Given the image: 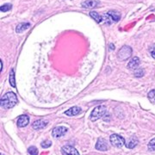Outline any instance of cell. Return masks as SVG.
I'll use <instances>...</instances> for the list:
<instances>
[{"mask_svg":"<svg viewBox=\"0 0 155 155\" xmlns=\"http://www.w3.org/2000/svg\"><path fill=\"white\" fill-rule=\"evenodd\" d=\"M17 97L12 91H9L4 95L1 98V107L4 109H11L17 104Z\"/></svg>","mask_w":155,"mask_h":155,"instance_id":"6da1fadb","label":"cell"},{"mask_svg":"<svg viewBox=\"0 0 155 155\" xmlns=\"http://www.w3.org/2000/svg\"><path fill=\"white\" fill-rule=\"evenodd\" d=\"M106 112V107L104 105H99L97 107H96L94 110H92L91 114V116H90V119L92 121V122H95L97 120L100 119L102 116H104Z\"/></svg>","mask_w":155,"mask_h":155,"instance_id":"7a4b0ae2","label":"cell"},{"mask_svg":"<svg viewBox=\"0 0 155 155\" xmlns=\"http://www.w3.org/2000/svg\"><path fill=\"white\" fill-rule=\"evenodd\" d=\"M133 49L129 47V46H123L121 49L119 50L118 53V59L120 61H125L127 60L131 54H132Z\"/></svg>","mask_w":155,"mask_h":155,"instance_id":"3957f363","label":"cell"},{"mask_svg":"<svg viewBox=\"0 0 155 155\" xmlns=\"http://www.w3.org/2000/svg\"><path fill=\"white\" fill-rule=\"evenodd\" d=\"M110 141L111 144L116 147H122V146L125 144V139L116 134H111L110 137Z\"/></svg>","mask_w":155,"mask_h":155,"instance_id":"277c9868","label":"cell"},{"mask_svg":"<svg viewBox=\"0 0 155 155\" xmlns=\"http://www.w3.org/2000/svg\"><path fill=\"white\" fill-rule=\"evenodd\" d=\"M61 153L63 155H79L78 150L69 145L64 146L61 147Z\"/></svg>","mask_w":155,"mask_h":155,"instance_id":"5b68a950","label":"cell"},{"mask_svg":"<svg viewBox=\"0 0 155 155\" xmlns=\"http://www.w3.org/2000/svg\"><path fill=\"white\" fill-rule=\"evenodd\" d=\"M67 132V128L65 127H57L53 129L52 135L54 138H61L62 136H64Z\"/></svg>","mask_w":155,"mask_h":155,"instance_id":"8992f818","label":"cell"},{"mask_svg":"<svg viewBox=\"0 0 155 155\" xmlns=\"http://www.w3.org/2000/svg\"><path fill=\"white\" fill-rule=\"evenodd\" d=\"M81 5H82V7L85 9H94L96 7L99 6L100 2L98 0H86L83 2Z\"/></svg>","mask_w":155,"mask_h":155,"instance_id":"52a82bcc","label":"cell"},{"mask_svg":"<svg viewBox=\"0 0 155 155\" xmlns=\"http://www.w3.org/2000/svg\"><path fill=\"white\" fill-rule=\"evenodd\" d=\"M48 124V120H43V119H40L37 121H35L32 123V127L35 130H40L44 128Z\"/></svg>","mask_w":155,"mask_h":155,"instance_id":"ba28073f","label":"cell"},{"mask_svg":"<svg viewBox=\"0 0 155 155\" xmlns=\"http://www.w3.org/2000/svg\"><path fill=\"white\" fill-rule=\"evenodd\" d=\"M109 147H108V144L106 142V140L104 139L99 138L97 144H96V149L99 150V151H106L108 150Z\"/></svg>","mask_w":155,"mask_h":155,"instance_id":"9c48e42d","label":"cell"},{"mask_svg":"<svg viewBox=\"0 0 155 155\" xmlns=\"http://www.w3.org/2000/svg\"><path fill=\"white\" fill-rule=\"evenodd\" d=\"M29 122V117L28 116H25V115H22L21 116L18 120H17V126L19 127H26Z\"/></svg>","mask_w":155,"mask_h":155,"instance_id":"30bf717a","label":"cell"},{"mask_svg":"<svg viewBox=\"0 0 155 155\" xmlns=\"http://www.w3.org/2000/svg\"><path fill=\"white\" fill-rule=\"evenodd\" d=\"M140 63V59H139L138 57H134V58H133L131 61L128 62L127 68L131 69V70H136V69H138Z\"/></svg>","mask_w":155,"mask_h":155,"instance_id":"8fae6325","label":"cell"},{"mask_svg":"<svg viewBox=\"0 0 155 155\" xmlns=\"http://www.w3.org/2000/svg\"><path fill=\"white\" fill-rule=\"evenodd\" d=\"M138 144V140L136 137H131L126 141V147L129 149H133Z\"/></svg>","mask_w":155,"mask_h":155,"instance_id":"7c38bea8","label":"cell"},{"mask_svg":"<svg viewBox=\"0 0 155 155\" xmlns=\"http://www.w3.org/2000/svg\"><path fill=\"white\" fill-rule=\"evenodd\" d=\"M80 112H81V109H80L79 107L75 106V107H72V108H71V109H69L68 110L66 111V112H65V114H66L67 116H77V115H78Z\"/></svg>","mask_w":155,"mask_h":155,"instance_id":"4fadbf2b","label":"cell"},{"mask_svg":"<svg viewBox=\"0 0 155 155\" xmlns=\"http://www.w3.org/2000/svg\"><path fill=\"white\" fill-rule=\"evenodd\" d=\"M30 27V23L28 22H21L19 23L16 28V32L17 33H22L23 31H25L26 29H28Z\"/></svg>","mask_w":155,"mask_h":155,"instance_id":"5bb4252c","label":"cell"},{"mask_svg":"<svg viewBox=\"0 0 155 155\" xmlns=\"http://www.w3.org/2000/svg\"><path fill=\"white\" fill-rule=\"evenodd\" d=\"M108 14L110 15L113 22H118L121 18V14L117 11H110L108 12Z\"/></svg>","mask_w":155,"mask_h":155,"instance_id":"9a60e30c","label":"cell"},{"mask_svg":"<svg viewBox=\"0 0 155 155\" xmlns=\"http://www.w3.org/2000/svg\"><path fill=\"white\" fill-rule=\"evenodd\" d=\"M90 16L92 17L96 22H98V23H100V22L103 21L102 16L99 15V14H98L97 12H96V11H91V12H90Z\"/></svg>","mask_w":155,"mask_h":155,"instance_id":"2e32d148","label":"cell"},{"mask_svg":"<svg viewBox=\"0 0 155 155\" xmlns=\"http://www.w3.org/2000/svg\"><path fill=\"white\" fill-rule=\"evenodd\" d=\"M10 84L12 87H16V79H15V72L14 70L12 69L11 71V74H10Z\"/></svg>","mask_w":155,"mask_h":155,"instance_id":"e0dca14e","label":"cell"},{"mask_svg":"<svg viewBox=\"0 0 155 155\" xmlns=\"http://www.w3.org/2000/svg\"><path fill=\"white\" fill-rule=\"evenodd\" d=\"M102 18H103V21H104L105 23L107 24H111V22H112V19H111V17H110V15L107 13V14H104V15H102Z\"/></svg>","mask_w":155,"mask_h":155,"instance_id":"ac0fdd59","label":"cell"},{"mask_svg":"<svg viewBox=\"0 0 155 155\" xmlns=\"http://www.w3.org/2000/svg\"><path fill=\"white\" fill-rule=\"evenodd\" d=\"M11 8H12V5L11 4H5L4 5L1 6L0 11H1V12H7V11H10Z\"/></svg>","mask_w":155,"mask_h":155,"instance_id":"d6986e66","label":"cell"},{"mask_svg":"<svg viewBox=\"0 0 155 155\" xmlns=\"http://www.w3.org/2000/svg\"><path fill=\"white\" fill-rule=\"evenodd\" d=\"M147 147H148V150H149L150 152H155V138L150 140Z\"/></svg>","mask_w":155,"mask_h":155,"instance_id":"ffe728a7","label":"cell"},{"mask_svg":"<svg viewBox=\"0 0 155 155\" xmlns=\"http://www.w3.org/2000/svg\"><path fill=\"white\" fill-rule=\"evenodd\" d=\"M147 97H148V99L151 101V103H153V104H155V90L151 91L148 93V95H147Z\"/></svg>","mask_w":155,"mask_h":155,"instance_id":"44dd1931","label":"cell"},{"mask_svg":"<svg viewBox=\"0 0 155 155\" xmlns=\"http://www.w3.org/2000/svg\"><path fill=\"white\" fill-rule=\"evenodd\" d=\"M28 153L30 155H37L38 154V149L35 147H30L28 149Z\"/></svg>","mask_w":155,"mask_h":155,"instance_id":"7402d4cb","label":"cell"},{"mask_svg":"<svg viewBox=\"0 0 155 155\" xmlns=\"http://www.w3.org/2000/svg\"><path fill=\"white\" fill-rule=\"evenodd\" d=\"M41 146L43 148H48V147H50L52 146V142H51V140H46L41 142Z\"/></svg>","mask_w":155,"mask_h":155,"instance_id":"603a6c76","label":"cell"},{"mask_svg":"<svg viewBox=\"0 0 155 155\" xmlns=\"http://www.w3.org/2000/svg\"><path fill=\"white\" fill-rule=\"evenodd\" d=\"M150 54H151L152 57H153V59H155V44L150 48Z\"/></svg>","mask_w":155,"mask_h":155,"instance_id":"cb8c5ba5","label":"cell"},{"mask_svg":"<svg viewBox=\"0 0 155 155\" xmlns=\"http://www.w3.org/2000/svg\"><path fill=\"white\" fill-rule=\"evenodd\" d=\"M135 76H137V77H139V76H142L143 75V71L142 70H140V71H137V72H135Z\"/></svg>","mask_w":155,"mask_h":155,"instance_id":"d4e9b609","label":"cell"},{"mask_svg":"<svg viewBox=\"0 0 155 155\" xmlns=\"http://www.w3.org/2000/svg\"><path fill=\"white\" fill-rule=\"evenodd\" d=\"M110 49H112V50L115 49V46H114V44H110Z\"/></svg>","mask_w":155,"mask_h":155,"instance_id":"484cf974","label":"cell"},{"mask_svg":"<svg viewBox=\"0 0 155 155\" xmlns=\"http://www.w3.org/2000/svg\"><path fill=\"white\" fill-rule=\"evenodd\" d=\"M2 69H3V63H2V61H1V71H2Z\"/></svg>","mask_w":155,"mask_h":155,"instance_id":"4316f807","label":"cell"},{"mask_svg":"<svg viewBox=\"0 0 155 155\" xmlns=\"http://www.w3.org/2000/svg\"><path fill=\"white\" fill-rule=\"evenodd\" d=\"M0 155H5V154H2V153H1V154H0Z\"/></svg>","mask_w":155,"mask_h":155,"instance_id":"83f0119b","label":"cell"}]
</instances>
